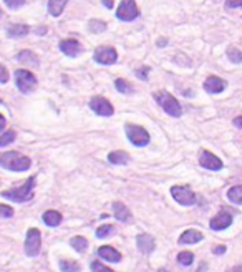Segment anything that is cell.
Instances as JSON below:
<instances>
[{"mask_svg": "<svg viewBox=\"0 0 242 272\" xmlns=\"http://www.w3.org/2000/svg\"><path fill=\"white\" fill-rule=\"evenodd\" d=\"M159 272H168L166 269H161V271H159Z\"/></svg>", "mask_w": 242, "mask_h": 272, "instance_id": "bcb514c9", "label": "cell"}, {"mask_svg": "<svg viewBox=\"0 0 242 272\" xmlns=\"http://www.w3.org/2000/svg\"><path fill=\"white\" fill-rule=\"evenodd\" d=\"M199 163H201V166H203V168H206V170H211V171L222 170V161L219 160L217 156H214L212 153L206 151V149H203V151H201Z\"/></svg>", "mask_w": 242, "mask_h": 272, "instance_id": "8fae6325", "label": "cell"}, {"mask_svg": "<svg viewBox=\"0 0 242 272\" xmlns=\"http://www.w3.org/2000/svg\"><path fill=\"white\" fill-rule=\"evenodd\" d=\"M5 2V5L8 8H12V10H17V8H20L22 5L25 3V0H3Z\"/></svg>", "mask_w": 242, "mask_h": 272, "instance_id": "836d02e7", "label": "cell"}, {"mask_svg": "<svg viewBox=\"0 0 242 272\" xmlns=\"http://www.w3.org/2000/svg\"><path fill=\"white\" fill-rule=\"evenodd\" d=\"M40 247H42V234L36 228L29 229L25 239V254L29 257H35L40 254Z\"/></svg>", "mask_w": 242, "mask_h": 272, "instance_id": "5b68a950", "label": "cell"}, {"mask_svg": "<svg viewBox=\"0 0 242 272\" xmlns=\"http://www.w3.org/2000/svg\"><path fill=\"white\" fill-rule=\"evenodd\" d=\"M30 165H32L30 158L20 155V153L8 151L0 155V166L7 168L10 171H27L30 168Z\"/></svg>", "mask_w": 242, "mask_h": 272, "instance_id": "6da1fadb", "label": "cell"}, {"mask_svg": "<svg viewBox=\"0 0 242 272\" xmlns=\"http://www.w3.org/2000/svg\"><path fill=\"white\" fill-rule=\"evenodd\" d=\"M158 45L161 47V45H166V40H158Z\"/></svg>", "mask_w": 242, "mask_h": 272, "instance_id": "f6af8a7d", "label": "cell"}, {"mask_svg": "<svg viewBox=\"0 0 242 272\" xmlns=\"http://www.w3.org/2000/svg\"><path fill=\"white\" fill-rule=\"evenodd\" d=\"M45 32H47L45 27H43V29H42V27H38V29H36V34H45Z\"/></svg>", "mask_w": 242, "mask_h": 272, "instance_id": "7bdbcfd3", "label": "cell"}, {"mask_svg": "<svg viewBox=\"0 0 242 272\" xmlns=\"http://www.w3.org/2000/svg\"><path fill=\"white\" fill-rule=\"evenodd\" d=\"M8 81V70L3 65H0V83H7Z\"/></svg>", "mask_w": 242, "mask_h": 272, "instance_id": "d590c367", "label": "cell"}, {"mask_svg": "<svg viewBox=\"0 0 242 272\" xmlns=\"http://www.w3.org/2000/svg\"><path fill=\"white\" fill-rule=\"evenodd\" d=\"M203 239H204L203 233H199V231H196V229H189V231H184V233L181 234L179 242L181 244H196V242L203 241Z\"/></svg>", "mask_w": 242, "mask_h": 272, "instance_id": "e0dca14e", "label": "cell"}, {"mask_svg": "<svg viewBox=\"0 0 242 272\" xmlns=\"http://www.w3.org/2000/svg\"><path fill=\"white\" fill-rule=\"evenodd\" d=\"M60 50L65 53L67 57H78L81 53V45L78 40H73V38H67V40H62L60 42Z\"/></svg>", "mask_w": 242, "mask_h": 272, "instance_id": "4fadbf2b", "label": "cell"}, {"mask_svg": "<svg viewBox=\"0 0 242 272\" xmlns=\"http://www.w3.org/2000/svg\"><path fill=\"white\" fill-rule=\"evenodd\" d=\"M98 256L102 257V259L109 261V262H120L121 261V254L111 246H102L98 249Z\"/></svg>", "mask_w": 242, "mask_h": 272, "instance_id": "2e32d148", "label": "cell"}, {"mask_svg": "<svg viewBox=\"0 0 242 272\" xmlns=\"http://www.w3.org/2000/svg\"><path fill=\"white\" fill-rule=\"evenodd\" d=\"M115 233V226H109V224H104V226H100L97 229V236L98 238H108V236H113Z\"/></svg>", "mask_w": 242, "mask_h": 272, "instance_id": "4dcf8cb0", "label": "cell"}, {"mask_svg": "<svg viewBox=\"0 0 242 272\" xmlns=\"http://www.w3.org/2000/svg\"><path fill=\"white\" fill-rule=\"evenodd\" d=\"M234 123H236L237 128H241V126H242V118H241V116H237L236 120H234Z\"/></svg>", "mask_w": 242, "mask_h": 272, "instance_id": "b9f144b4", "label": "cell"}, {"mask_svg": "<svg viewBox=\"0 0 242 272\" xmlns=\"http://www.w3.org/2000/svg\"><path fill=\"white\" fill-rule=\"evenodd\" d=\"M139 15V10L136 7L135 0H123L116 10V17L123 22H131Z\"/></svg>", "mask_w": 242, "mask_h": 272, "instance_id": "ba28073f", "label": "cell"}, {"mask_svg": "<svg viewBox=\"0 0 242 272\" xmlns=\"http://www.w3.org/2000/svg\"><path fill=\"white\" fill-rule=\"evenodd\" d=\"M125 130H126L128 139H130L135 146H146V144H149V133L143 128V126L128 123L125 126Z\"/></svg>", "mask_w": 242, "mask_h": 272, "instance_id": "277c9868", "label": "cell"}, {"mask_svg": "<svg viewBox=\"0 0 242 272\" xmlns=\"http://www.w3.org/2000/svg\"><path fill=\"white\" fill-rule=\"evenodd\" d=\"M227 272H229V271H227ZM231 272H242V266H236L234 271H231Z\"/></svg>", "mask_w": 242, "mask_h": 272, "instance_id": "ee69618b", "label": "cell"}, {"mask_svg": "<svg viewBox=\"0 0 242 272\" xmlns=\"http://www.w3.org/2000/svg\"><path fill=\"white\" fill-rule=\"evenodd\" d=\"M108 161L111 165H126V163H130V155L125 151H113L108 155Z\"/></svg>", "mask_w": 242, "mask_h": 272, "instance_id": "44dd1931", "label": "cell"}, {"mask_svg": "<svg viewBox=\"0 0 242 272\" xmlns=\"http://www.w3.org/2000/svg\"><path fill=\"white\" fill-rule=\"evenodd\" d=\"M231 224H232V214H229V212H226V211H221L216 217H212L209 226H211L212 231H224L229 228Z\"/></svg>", "mask_w": 242, "mask_h": 272, "instance_id": "7c38bea8", "label": "cell"}, {"mask_svg": "<svg viewBox=\"0 0 242 272\" xmlns=\"http://www.w3.org/2000/svg\"><path fill=\"white\" fill-rule=\"evenodd\" d=\"M136 246H138V249L143 254H149L154 251L156 244H154V239L149 234H139L136 238Z\"/></svg>", "mask_w": 242, "mask_h": 272, "instance_id": "9a60e30c", "label": "cell"}, {"mask_svg": "<svg viewBox=\"0 0 242 272\" xmlns=\"http://www.w3.org/2000/svg\"><path fill=\"white\" fill-rule=\"evenodd\" d=\"M90 108L100 116H111L113 113H115V108H113V105L103 97H93V98H91L90 100Z\"/></svg>", "mask_w": 242, "mask_h": 272, "instance_id": "9c48e42d", "label": "cell"}, {"mask_svg": "<svg viewBox=\"0 0 242 272\" xmlns=\"http://www.w3.org/2000/svg\"><path fill=\"white\" fill-rule=\"evenodd\" d=\"M171 194L176 199V203H179L181 206H193L196 203V194L188 186H173Z\"/></svg>", "mask_w": 242, "mask_h": 272, "instance_id": "52a82bcc", "label": "cell"}, {"mask_svg": "<svg viewBox=\"0 0 242 272\" xmlns=\"http://www.w3.org/2000/svg\"><path fill=\"white\" fill-rule=\"evenodd\" d=\"M13 216V209L7 204H0V217H12Z\"/></svg>", "mask_w": 242, "mask_h": 272, "instance_id": "e575fe53", "label": "cell"}, {"mask_svg": "<svg viewBox=\"0 0 242 272\" xmlns=\"http://www.w3.org/2000/svg\"><path fill=\"white\" fill-rule=\"evenodd\" d=\"M43 223L50 226V228H55V226H58L62 223V214L57 211H47L43 214Z\"/></svg>", "mask_w": 242, "mask_h": 272, "instance_id": "603a6c76", "label": "cell"}, {"mask_svg": "<svg viewBox=\"0 0 242 272\" xmlns=\"http://www.w3.org/2000/svg\"><path fill=\"white\" fill-rule=\"evenodd\" d=\"M70 244H71V247L75 249V251H78V252H85L86 247H88V241H86L85 238H81V236L73 238L70 241Z\"/></svg>", "mask_w": 242, "mask_h": 272, "instance_id": "d4e9b609", "label": "cell"}, {"mask_svg": "<svg viewBox=\"0 0 242 272\" xmlns=\"http://www.w3.org/2000/svg\"><path fill=\"white\" fill-rule=\"evenodd\" d=\"M60 269L63 272H80V264L76 261H67V259H63L60 261Z\"/></svg>", "mask_w": 242, "mask_h": 272, "instance_id": "484cf974", "label": "cell"}, {"mask_svg": "<svg viewBox=\"0 0 242 272\" xmlns=\"http://www.w3.org/2000/svg\"><path fill=\"white\" fill-rule=\"evenodd\" d=\"M91 271H93V272H113L111 269H109V267L103 266L102 262H98V261L91 262Z\"/></svg>", "mask_w": 242, "mask_h": 272, "instance_id": "d6a6232c", "label": "cell"}, {"mask_svg": "<svg viewBox=\"0 0 242 272\" xmlns=\"http://www.w3.org/2000/svg\"><path fill=\"white\" fill-rule=\"evenodd\" d=\"M113 212H115V217L118 221H123V223H128L131 219V212L130 209L125 206L123 203H113Z\"/></svg>", "mask_w": 242, "mask_h": 272, "instance_id": "ac0fdd59", "label": "cell"}, {"mask_svg": "<svg viewBox=\"0 0 242 272\" xmlns=\"http://www.w3.org/2000/svg\"><path fill=\"white\" fill-rule=\"evenodd\" d=\"M212 252L214 254H224L226 252V246H214L212 247Z\"/></svg>", "mask_w": 242, "mask_h": 272, "instance_id": "f35d334b", "label": "cell"}, {"mask_svg": "<svg viewBox=\"0 0 242 272\" xmlns=\"http://www.w3.org/2000/svg\"><path fill=\"white\" fill-rule=\"evenodd\" d=\"M194 261V254L189 252V251H182L177 254V262H179L181 266H191Z\"/></svg>", "mask_w": 242, "mask_h": 272, "instance_id": "4316f807", "label": "cell"}, {"mask_svg": "<svg viewBox=\"0 0 242 272\" xmlns=\"http://www.w3.org/2000/svg\"><path fill=\"white\" fill-rule=\"evenodd\" d=\"M88 29L90 32H93V34H102V32L106 30V24L102 20H90Z\"/></svg>", "mask_w": 242, "mask_h": 272, "instance_id": "f1b7e54d", "label": "cell"}, {"mask_svg": "<svg viewBox=\"0 0 242 272\" xmlns=\"http://www.w3.org/2000/svg\"><path fill=\"white\" fill-rule=\"evenodd\" d=\"M227 198H229V201L239 206L242 203V186H234V188H231L229 191H227Z\"/></svg>", "mask_w": 242, "mask_h": 272, "instance_id": "cb8c5ba5", "label": "cell"}, {"mask_svg": "<svg viewBox=\"0 0 242 272\" xmlns=\"http://www.w3.org/2000/svg\"><path fill=\"white\" fill-rule=\"evenodd\" d=\"M227 57H229L231 62H234V63H241V62H242L241 50L236 48V47H231L229 50H227Z\"/></svg>", "mask_w": 242, "mask_h": 272, "instance_id": "1f68e13d", "label": "cell"}, {"mask_svg": "<svg viewBox=\"0 0 242 272\" xmlns=\"http://www.w3.org/2000/svg\"><path fill=\"white\" fill-rule=\"evenodd\" d=\"M146 73H149V68L148 67L141 68V70H136V76H138L139 80H148V75H146Z\"/></svg>", "mask_w": 242, "mask_h": 272, "instance_id": "8d00e7d4", "label": "cell"}, {"mask_svg": "<svg viewBox=\"0 0 242 272\" xmlns=\"http://www.w3.org/2000/svg\"><path fill=\"white\" fill-rule=\"evenodd\" d=\"M34 188H35V176H32V178L25 181L24 186L3 191L2 196L5 199H10V201H15V203H27V201H30L32 196H34V194H32L34 193Z\"/></svg>", "mask_w": 242, "mask_h": 272, "instance_id": "7a4b0ae2", "label": "cell"}, {"mask_svg": "<svg viewBox=\"0 0 242 272\" xmlns=\"http://www.w3.org/2000/svg\"><path fill=\"white\" fill-rule=\"evenodd\" d=\"M103 2V5L104 7H108V8H111L113 7V0H102Z\"/></svg>", "mask_w": 242, "mask_h": 272, "instance_id": "60d3db41", "label": "cell"}, {"mask_svg": "<svg viewBox=\"0 0 242 272\" xmlns=\"http://www.w3.org/2000/svg\"><path fill=\"white\" fill-rule=\"evenodd\" d=\"M29 25L25 24H15V25H10L7 30V35L10 38H20V37H25V35H29Z\"/></svg>", "mask_w": 242, "mask_h": 272, "instance_id": "d6986e66", "label": "cell"}, {"mask_svg": "<svg viewBox=\"0 0 242 272\" xmlns=\"http://www.w3.org/2000/svg\"><path fill=\"white\" fill-rule=\"evenodd\" d=\"M68 0H48V13L52 17H60Z\"/></svg>", "mask_w": 242, "mask_h": 272, "instance_id": "ffe728a7", "label": "cell"}, {"mask_svg": "<svg viewBox=\"0 0 242 272\" xmlns=\"http://www.w3.org/2000/svg\"><path fill=\"white\" fill-rule=\"evenodd\" d=\"M226 88V81L219 76H209V78L204 81V90L207 93H221L224 92Z\"/></svg>", "mask_w": 242, "mask_h": 272, "instance_id": "5bb4252c", "label": "cell"}, {"mask_svg": "<svg viewBox=\"0 0 242 272\" xmlns=\"http://www.w3.org/2000/svg\"><path fill=\"white\" fill-rule=\"evenodd\" d=\"M95 62L102 63V65H113L118 60V53L113 47H98L95 50Z\"/></svg>", "mask_w": 242, "mask_h": 272, "instance_id": "30bf717a", "label": "cell"}, {"mask_svg": "<svg viewBox=\"0 0 242 272\" xmlns=\"http://www.w3.org/2000/svg\"><path fill=\"white\" fill-rule=\"evenodd\" d=\"M3 128H5V118L0 115V133L3 131Z\"/></svg>", "mask_w": 242, "mask_h": 272, "instance_id": "ab89813d", "label": "cell"}, {"mask_svg": "<svg viewBox=\"0 0 242 272\" xmlns=\"http://www.w3.org/2000/svg\"><path fill=\"white\" fill-rule=\"evenodd\" d=\"M115 87H116V90L120 93H133L135 92L133 87L130 85V81H126V80H123V78H118L115 81Z\"/></svg>", "mask_w": 242, "mask_h": 272, "instance_id": "83f0119b", "label": "cell"}, {"mask_svg": "<svg viewBox=\"0 0 242 272\" xmlns=\"http://www.w3.org/2000/svg\"><path fill=\"white\" fill-rule=\"evenodd\" d=\"M242 3V0H227L226 8H239Z\"/></svg>", "mask_w": 242, "mask_h": 272, "instance_id": "74e56055", "label": "cell"}, {"mask_svg": "<svg viewBox=\"0 0 242 272\" xmlns=\"http://www.w3.org/2000/svg\"><path fill=\"white\" fill-rule=\"evenodd\" d=\"M17 60L22 62V63H32L34 67H38V57L35 55L34 52H30V50H24V52H20L17 55Z\"/></svg>", "mask_w": 242, "mask_h": 272, "instance_id": "7402d4cb", "label": "cell"}, {"mask_svg": "<svg viewBox=\"0 0 242 272\" xmlns=\"http://www.w3.org/2000/svg\"><path fill=\"white\" fill-rule=\"evenodd\" d=\"M12 141H15V131L8 130L2 136H0V148L7 146V144H10Z\"/></svg>", "mask_w": 242, "mask_h": 272, "instance_id": "f546056e", "label": "cell"}, {"mask_svg": "<svg viewBox=\"0 0 242 272\" xmlns=\"http://www.w3.org/2000/svg\"><path fill=\"white\" fill-rule=\"evenodd\" d=\"M154 100H156L158 105L161 106L170 116L179 118L182 115V108L179 105V102H177V100L173 97L171 93L164 92V90H163V92H156V93H154Z\"/></svg>", "mask_w": 242, "mask_h": 272, "instance_id": "3957f363", "label": "cell"}, {"mask_svg": "<svg viewBox=\"0 0 242 272\" xmlns=\"http://www.w3.org/2000/svg\"><path fill=\"white\" fill-rule=\"evenodd\" d=\"M15 85L22 93H30L36 87V78L29 70L20 68V70L15 71Z\"/></svg>", "mask_w": 242, "mask_h": 272, "instance_id": "8992f818", "label": "cell"}, {"mask_svg": "<svg viewBox=\"0 0 242 272\" xmlns=\"http://www.w3.org/2000/svg\"><path fill=\"white\" fill-rule=\"evenodd\" d=\"M0 15H2V10H0Z\"/></svg>", "mask_w": 242, "mask_h": 272, "instance_id": "7dc6e473", "label": "cell"}]
</instances>
